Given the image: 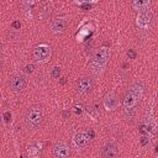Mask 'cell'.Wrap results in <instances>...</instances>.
<instances>
[{"instance_id": "6da1fadb", "label": "cell", "mask_w": 158, "mask_h": 158, "mask_svg": "<svg viewBox=\"0 0 158 158\" xmlns=\"http://www.w3.org/2000/svg\"><path fill=\"white\" fill-rule=\"evenodd\" d=\"M42 120H43V112L40 106H32L27 110L25 121L28 128H32V130L37 128L42 123Z\"/></svg>"}, {"instance_id": "7a4b0ae2", "label": "cell", "mask_w": 158, "mask_h": 158, "mask_svg": "<svg viewBox=\"0 0 158 158\" xmlns=\"http://www.w3.org/2000/svg\"><path fill=\"white\" fill-rule=\"evenodd\" d=\"M109 58H110V52L106 48L98 49L93 54V57H91V68H93V72H95V73H99V70L102 72V69H104L105 64L107 63Z\"/></svg>"}, {"instance_id": "3957f363", "label": "cell", "mask_w": 158, "mask_h": 158, "mask_svg": "<svg viewBox=\"0 0 158 158\" xmlns=\"http://www.w3.org/2000/svg\"><path fill=\"white\" fill-rule=\"evenodd\" d=\"M51 47L47 44H40L33 49V57L38 60V62H46L49 57H51Z\"/></svg>"}, {"instance_id": "277c9868", "label": "cell", "mask_w": 158, "mask_h": 158, "mask_svg": "<svg viewBox=\"0 0 158 158\" xmlns=\"http://www.w3.org/2000/svg\"><path fill=\"white\" fill-rule=\"evenodd\" d=\"M118 147L112 142H106L101 147V157L102 158H117L118 157Z\"/></svg>"}, {"instance_id": "5b68a950", "label": "cell", "mask_w": 158, "mask_h": 158, "mask_svg": "<svg viewBox=\"0 0 158 158\" xmlns=\"http://www.w3.org/2000/svg\"><path fill=\"white\" fill-rule=\"evenodd\" d=\"M26 84H27L26 78L23 75H21V74H16V75L11 77V79H10V88L15 93L22 91L26 88Z\"/></svg>"}, {"instance_id": "8992f818", "label": "cell", "mask_w": 158, "mask_h": 158, "mask_svg": "<svg viewBox=\"0 0 158 158\" xmlns=\"http://www.w3.org/2000/svg\"><path fill=\"white\" fill-rule=\"evenodd\" d=\"M93 86H94L93 80H91L90 78L84 77V78H80V79L78 80L77 90H78L79 94H81V95H86V94H89V93L93 90Z\"/></svg>"}, {"instance_id": "52a82bcc", "label": "cell", "mask_w": 158, "mask_h": 158, "mask_svg": "<svg viewBox=\"0 0 158 158\" xmlns=\"http://www.w3.org/2000/svg\"><path fill=\"white\" fill-rule=\"evenodd\" d=\"M151 20H152L151 11H148V10L141 11L139 15H138V17H137V25H138V27L146 30V28H148V26L151 23Z\"/></svg>"}, {"instance_id": "ba28073f", "label": "cell", "mask_w": 158, "mask_h": 158, "mask_svg": "<svg viewBox=\"0 0 158 158\" xmlns=\"http://www.w3.org/2000/svg\"><path fill=\"white\" fill-rule=\"evenodd\" d=\"M53 154H54L56 158H68L69 154H70V149L65 143L59 142V143H57L54 146Z\"/></svg>"}, {"instance_id": "9c48e42d", "label": "cell", "mask_w": 158, "mask_h": 158, "mask_svg": "<svg viewBox=\"0 0 158 158\" xmlns=\"http://www.w3.org/2000/svg\"><path fill=\"white\" fill-rule=\"evenodd\" d=\"M130 94H132L137 100H139L142 96H143V93H144V85L143 83L141 81H135L130 85L128 90H127Z\"/></svg>"}, {"instance_id": "30bf717a", "label": "cell", "mask_w": 158, "mask_h": 158, "mask_svg": "<svg viewBox=\"0 0 158 158\" xmlns=\"http://www.w3.org/2000/svg\"><path fill=\"white\" fill-rule=\"evenodd\" d=\"M122 102H123L125 111H126V112H130V111H133V109H135V106L137 105L138 100H137L132 94H130V93L127 91V93L125 94V96H123Z\"/></svg>"}, {"instance_id": "8fae6325", "label": "cell", "mask_w": 158, "mask_h": 158, "mask_svg": "<svg viewBox=\"0 0 158 158\" xmlns=\"http://www.w3.org/2000/svg\"><path fill=\"white\" fill-rule=\"evenodd\" d=\"M65 28H67V21H65V19H63V17L54 19V20L52 21V23H51V30H52V32H54V33L63 32Z\"/></svg>"}, {"instance_id": "7c38bea8", "label": "cell", "mask_w": 158, "mask_h": 158, "mask_svg": "<svg viewBox=\"0 0 158 158\" xmlns=\"http://www.w3.org/2000/svg\"><path fill=\"white\" fill-rule=\"evenodd\" d=\"M104 105L107 110H114L117 106V98L114 93H107L104 96Z\"/></svg>"}, {"instance_id": "4fadbf2b", "label": "cell", "mask_w": 158, "mask_h": 158, "mask_svg": "<svg viewBox=\"0 0 158 158\" xmlns=\"http://www.w3.org/2000/svg\"><path fill=\"white\" fill-rule=\"evenodd\" d=\"M89 136L84 132H79L74 136V143L79 147V148H85L89 144Z\"/></svg>"}, {"instance_id": "5bb4252c", "label": "cell", "mask_w": 158, "mask_h": 158, "mask_svg": "<svg viewBox=\"0 0 158 158\" xmlns=\"http://www.w3.org/2000/svg\"><path fill=\"white\" fill-rule=\"evenodd\" d=\"M148 5H149V1H141V0H138V1H133L132 2V6L135 9H137V10H141V11L147 10Z\"/></svg>"}, {"instance_id": "9a60e30c", "label": "cell", "mask_w": 158, "mask_h": 158, "mask_svg": "<svg viewBox=\"0 0 158 158\" xmlns=\"http://www.w3.org/2000/svg\"><path fill=\"white\" fill-rule=\"evenodd\" d=\"M59 74H60V68L59 67H54L52 69V77L53 78H59Z\"/></svg>"}, {"instance_id": "2e32d148", "label": "cell", "mask_w": 158, "mask_h": 158, "mask_svg": "<svg viewBox=\"0 0 158 158\" xmlns=\"http://www.w3.org/2000/svg\"><path fill=\"white\" fill-rule=\"evenodd\" d=\"M136 56H137V53H136L135 49H128V51H127V57H128V59H135Z\"/></svg>"}, {"instance_id": "e0dca14e", "label": "cell", "mask_w": 158, "mask_h": 158, "mask_svg": "<svg viewBox=\"0 0 158 158\" xmlns=\"http://www.w3.org/2000/svg\"><path fill=\"white\" fill-rule=\"evenodd\" d=\"M148 142H149V139H148V137H146V136H142V137L139 138L141 146H146V144H148Z\"/></svg>"}, {"instance_id": "ac0fdd59", "label": "cell", "mask_w": 158, "mask_h": 158, "mask_svg": "<svg viewBox=\"0 0 158 158\" xmlns=\"http://www.w3.org/2000/svg\"><path fill=\"white\" fill-rule=\"evenodd\" d=\"M33 69H35V65H33V64H27V65L25 67V70H26L27 73H33Z\"/></svg>"}, {"instance_id": "d6986e66", "label": "cell", "mask_w": 158, "mask_h": 158, "mask_svg": "<svg viewBox=\"0 0 158 158\" xmlns=\"http://www.w3.org/2000/svg\"><path fill=\"white\" fill-rule=\"evenodd\" d=\"M20 26H21L20 21H15V22H12V27H14V28H20Z\"/></svg>"}, {"instance_id": "ffe728a7", "label": "cell", "mask_w": 158, "mask_h": 158, "mask_svg": "<svg viewBox=\"0 0 158 158\" xmlns=\"http://www.w3.org/2000/svg\"><path fill=\"white\" fill-rule=\"evenodd\" d=\"M10 117H11L10 112H9V111H6V112L4 114V118H5V121H9V120H10Z\"/></svg>"}, {"instance_id": "44dd1931", "label": "cell", "mask_w": 158, "mask_h": 158, "mask_svg": "<svg viewBox=\"0 0 158 158\" xmlns=\"http://www.w3.org/2000/svg\"><path fill=\"white\" fill-rule=\"evenodd\" d=\"M81 7H83V9H90V5H88V4H86V5H83Z\"/></svg>"}, {"instance_id": "7402d4cb", "label": "cell", "mask_w": 158, "mask_h": 158, "mask_svg": "<svg viewBox=\"0 0 158 158\" xmlns=\"http://www.w3.org/2000/svg\"><path fill=\"white\" fill-rule=\"evenodd\" d=\"M1 68H2V59H1V57H0V70H1Z\"/></svg>"}]
</instances>
